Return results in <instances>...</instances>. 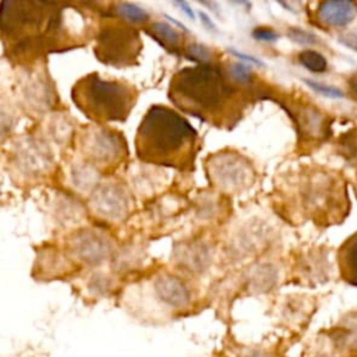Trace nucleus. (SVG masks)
I'll use <instances>...</instances> for the list:
<instances>
[{
  "label": "nucleus",
  "instance_id": "f257e3e1",
  "mask_svg": "<svg viewBox=\"0 0 357 357\" xmlns=\"http://www.w3.org/2000/svg\"><path fill=\"white\" fill-rule=\"evenodd\" d=\"M197 131L181 114L153 105L138 126L135 152L138 159L146 163L190 170L197 153Z\"/></svg>",
  "mask_w": 357,
  "mask_h": 357
},
{
  "label": "nucleus",
  "instance_id": "f03ea898",
  "mask_svg": "<svg viewBox=\"0 0 357 357\" xmlns=\"http://www.w3.org/2000/svg\"><path fill=\"white\" fill-rule=\"evenodd\" d=\"M223 70L213 64H198L176 73L167 96L180 110L209 123H226L234 112L238 91Z\"/></svg>",
  "mask_w": 357,
  "mask_h": 357
},
{
  "label": "nucleus",
  "instance_id": "7ed1b4c3",
  "mask_svg": "<svg viewBox=\"0 0 357 357\" xmlns=\"http://www.w3.org/2000/svg\"><path fill=\"white\" fill-rule=\"evenodd\" d=\"M74 105L95 123L124 121L135 105V88L126 82L88 74L71 91Z\"/></svg>",
  "mask_w": 357,
  "mask_h": 357
},
{
  "label": "nucleus",
  "instance_id": "20e7f679",
  "mask_svg": "<svg viewBox=\"0 0 357 357\" xmlns=\"http://www.w3.org/2000/svg\"><path fill=\"white\" fill-rule=\"evenodd\" d=\"M141 49V38L134 26L112 22L100 26L93 52L103 64L121 68L134 66Z\"/></svg>",
  "mask_w": 357,
  "mask_h": 357
},
{
  "label": "nucleus",
  "instance_id": "39448f33",
  "mask_svg": "<svg viewBox=\"0 0 357 357\" xmlns=\"http://www.w3.org/2000/svg\"><path fill=\"white\" fill-rule=\"evenodd\" d=\"M205 166L211 184L225 192L243 191L255 180L252 165L237 152L220 151L213 153Z\"/></svg>",
  "mask_w": 357,
  "mask_h": 357
},
{
  "label": "nucleus",
  "instance_id": "423d86ee",
  "mask_svg": "<svg viewBox=\"0 0 357 357\" xmlns=\"http://www.w3.org/2000/svg\"><path fill=\"white\" fill-rule=\"evenodd\" d=\"M78 146L89 165L98 167L116 166L127 153L126 141L120 132L102 126L86 127L79 135Z\"/></svg>",
  "mask_w": 357,
  "mask_h": 357
},
{
  "label": "nucleus",
  "instance_id": "0eeeda50",
  "mask_svg": "<svg viewBox=\"0 0 357 357\" xmlns=\"http://www.w3.org/2000/svg\"><path fill=\"white\" fill-rule=\"evenodd\" d=\"M91 208L93 212L106 219H121L127 213L128 201L124 191L114 184L99 185L91 197Z\"/></svg>",
  "mask_w": 357,
  "mask_h": 357
},
{
  "label": "nucleus",
  "instance_id": "6e6552de",
  "mask_svg": "<svg viewBox=\"0 0 357 357\" xmlns=\"http://www.w3.org/2000/svg\"><path fill=\"white\" fill-rule=\"evenodd\" d=\"M158 297L172 307H184L190 301V290L185 283L174 275H162L155 282Z\"/></svg>",
  "mask_w": 357,
  "mask_h": 357
},
{
  "label": "nucleus",
  "instance_id": "1a4fd4ad",
  "mask_svg": "<svg viewBox=\"0 0 357 357\" xmlns=\"http://www.w3.org/2000/svg\"><path fill=\"white\" fill-rule=\"evenodd\" d=\"M73 248L81 259L91 264L105 259L109 252L107 241L102 236H98V233L92 231L79 233L74 238Z\"/></svg>",
  "mask_w": 357,
  "mask_h": 357
},
{
  "label": "nucleus",
  "instance_id": "9d476101",
  "mask_svg": "<svg viewBox=\"0 0 357 357\" xmlns=\"http://www.w3.org/2000/svg\"><path fill=\"white\" fill-rule=\"evenodd\" d=\"M357 15V6L353 1H324L318 6V18L329 26H344Z\"/></svg>",
  "mask_w": 357,
  "mask_h": 357
},
{
  "label": "nucleus",
  "instance_id": "9b49d317",
  "mask_svg": "<svg viewBox=\"0 0 357 357\" xmlns=\"http://www.w3.org/2000/svg\"><path fill=\"white\" fill-rule=\"evenodd\" d=\"M332 349L337 353H357V317L346 318L337 328L329 332Z\"/></svg>",
  "mask_w": 357,
  "mask_h": 357
},
{
  "label": "nucleus",
  "instance_id": "f8f14e48",
  "mask_svg": "<svg viewBox=\"0 0 357 357\" xmlns=\"http://www.w3.org/2000/svg\"><path fill=\"white\" fill-rule=\"evenodd\" d=\"M146 33L151 35L160 46L167 49L170 53H178L180 46L183 42L181 32L173 28L167 22H153L149 29H146Z\"/></svg>",
  "mask_w": 357,
  "mask_h": 357
},
{
  "label": "nucleus",
  "instance_id": "ddd939ff",
  "mask_svg": "<svg viewBox=\"0 0 357 357\" xmlns=\"http://www.w3.org/2000/svg\"><path fill=\"white\" fill-rule=\"evenodd\" d=\"M342 272L344 279L357 286V234L349 238V241L344 244L342 254Z\"/></svg>",
  "mask_w": 357,
  "mask_h": 357
},
{
  "label": "nucleus",
  "instance_id": "4468645a",
  "mask_svg": "<svg viewBox=\"0 0 357 357\" xmlns=\"http://www.w3.org/2000/svg\"><path fill=\"white\" fill-rule=\"evenodd\" d=\"M112 8L114 14L120 15L126 21H130L131 24H145L149 21V14L134 3H114Z\"/></svg>",
  "mask_w": 357,
  "mask_h": 357
},
{
  "label": "nucleus",
  "instance_id": "2eb2a0df",
  "mask_svg": "<svg viewBox=\"0 0 357 357\" xmlns=\"http://www.w3.org/2000/svg\"><path fill=\"white\" fill-rule=\"evenodd\" d=\"M298 60L307 70L312 73H324L328 67L326 59L321 53L311 49L301 52L298 56Z\"/></svg>",
  "mask_w": 357,
  "mask_h": 357
},
{
  "label": "nucleus",
  "instance_id": "dca6fc26",
  "mask_svg": "<svg viewBox=\"0 0 357 357\" xmlns=\"http://www.w3.org/2000/svg\"><path fill=\"white\" fill-rule=\"evenodd\" d=\"M229 75L237 84H250L252 79V70L245 63H234L229 67Z\"/></svg>",
  "mask_w": 357,
  "mask_h": 357
},
{
  "label": "nucleus",
  "instance_id": "f3484780",
  "mask_svg": "<svg viewBox=\"0 0 357 357\" xmlns=\"http://www.w3.org/2000/svg\"><path fill=\"white\" fill-rule=\"evenodd\" d=\"M185 56L199 64H209L211 50L201 43H190L185 49Z\"/></svg>",
  "mask_w": 357,
  "mask_h": 357
},
{
  "label": "nucleus",
  "instance_id": "a211bd4d",
  "mask_svg": "<svg viewBox=\"0 0 357 357\" xmlns=\"http://www.w3.org/2000/svg\"><path fill=\"white\" fill-rule=\"evenodd\" d=\"M312 91L326 96V98H331V99H340L343 98V92L335 86H329V85H324L321 82H315V81H310V79H305L304 81Z\"/></svg>",
  "mask_w": 357,
  "mask_h": 357
},
{
  "label": "nucleus",
  "instance_id": "6ab92c4d",
  "mask_svg": "<svg viewBox=\"0 0 357 357\" xmlns=\"http://www.w3.org/2000/svg\"><path fill=\"white\" fill-rule=\"evenodd\" d=\"M289 38L300 45H312L317 42V38L310 33V32H305L300 28H290L289 29Z\"/></svg>",
  "mask_w": 357,
  "mask_h": 357
},
{
  "label": "nucleus",
  "instance_id": "aec40b11",
  "mask_svg": "<svg viewBox=\"0 0 357 357\" xmlns=\"http://www.w3.org/2000/svg\"><path fill=\"white\" fill-rule=\"evenodd\" d=\"M252 36L258 40H264V42H275L279 36L275 31H272L271 28H257L252 31Z\"/></svg>",
  "mask_w": 357,
  "mask_h": 357
},
{
  "label": "nucleus",
  "instance_id": "412c9836",
  "mask_svg": "<svg viewBox=\"0 0 357 357\" xmlns=\"http://www.w3.org/2000/svg\"><path fill=\"white\" fill-rule=\"evenodd\" d=\"M229 52H230L233 56H236V57H238V59H241V60H244V61H248V63L255 64V66H259V67L264 66V63H262L259 59H257V57H252V56H250V54L241 53V52H238V50H236V49H229Z\"/></svg>",
  "mask_w": 357,
  "mask_h": 357
},
{
  "label": "nucleus",
  "instance_id": "4be33fe9",
  "mask_svg": "<svg viewBox=\"0 0 357 357\" xmlns=\"http://www.w3.org/2000/svg\"><path fill=\"white\" fill-rule=\"evenodd\" d=\"M174 4H176L177 7H180V8L184 11V14H185L187 17H190L191 20H195L194 11H192V8L190 7V4H188V3H185V1H176Z\"/></svg>",
  "mask_w": 357,
  "mask_h": 357
},
{
  "label": "nucleus",
  "instance_id": "5701e85b",
  "mask_svg": "<svg viewBox=\"0 0 357 357\" xmlns=\"http://www.w3.org/2000/svg\"><path fill=\"white\" fill-rule=\"evenodd\" d=\"M199 18L204 21V25H205V26H208L209 29H213V31H216V26H215V24H213V22L209 20V17H208L205 13H201V11H199Z\"/></svg>",
  "mask_w": 357,
  "mask_h": 357
},
{
  "label": "nucleus",
  "instance_id": "b1692460",
  "mask_svg": "<svg viewBox=\"0 0 357 357\" xmlns=\"http://www.w3.org/2000/svg\"><path fill=\"white\" fill-rule=\"evenodd\" d=\"M350 91L354 93V96L357 98V75H354L351 79H350Z\"/></svg>",
  "mask_w": 357,
  "mask_h": 357
},
{
  "label": "nucleus",
  "instance_id": "393cba45",
  "mask_svg": "<svg viewBox=\"0 0 357 357\" xmlns=\"http://www.w3.org/2000/svg\"><path fill=\"white\" fill-rule=\"evenodd\" d=\"M243 357H271V356H268L266 353H262V351H250V353L244 354Z\"/></svg>",
  "mask_w": 357,
  "mask_h": 357
},
{
  "label": "nucleus",
  "instance_id": "a878e982",
  "mask_svg": "<svg viewBox=\"0 0 357 357\" xmlns=\"http://www.w3.org/2000/svg\"><path fill=\"white\" fill-rule=\"evenodd\" d=\"M315 357H336V354L335 353H321V354H318Z\"/></svg>",
  "mask_w": 357,
  "mask_h": 357
}]
</instances>
